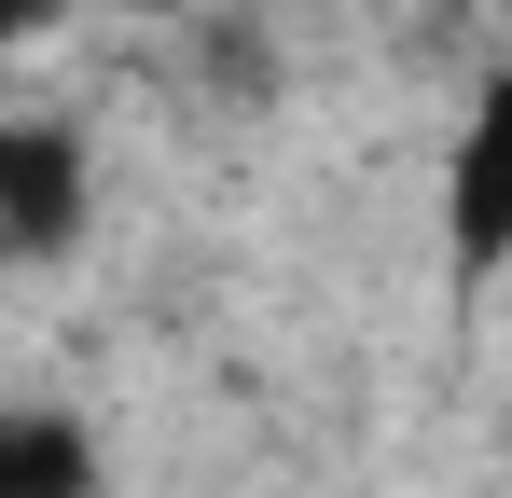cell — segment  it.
Wrapping results in <instances>:
<instances>
[{
    "mask_svg": "<svg viewBox=\"0 0 512 498\" xmlns=\"http://www.w3.org/2000/svg\"><path fill=\"white\" fill-rule=\"evenodd\" d=\"M97 236V139L56 111H0V263H70Z\"/></svg>",
    "mask_w": 512,
    "mask_h": 498,
    "instance_id": "cell-1",
    "label": "cell"
},
{
    "mask_svg": "<svg viewBox=\"0 0 512 498\" xmlns=\"http://www.w3.org/2000/svg\"><path fill=\"white\" fill-rule=\"evenodd\" d=\"M499 166H512V125H499V97L457 125V166H443V222H457V277H485L499 263Z\"/></svg>",
    "mask_w": 512,
    "mask_h": 498,
    "instance_id": "cell-2",
    "label": "cell"
},
{
    "mask_svg": "<svg viewBox=\"0 0 512 498\" xmlns=\"http://www.w3.org/2000/svg\"><path fill=\"white\" fill-rule=\"evenodd\" d=\"M0 498H97V443L70 429V415L0 402Z\"/></svg>",
    "mask_w": 512,
    "mask_h": 498,
    "instance_id": "cell-3",
    "label": "cell"
},
{
    "mask_svg": "<svg viewBox=\"0 0 512 498\" xmlns=\"http://www.w3.org/2000/svg\"><path fill=\"white\" fill-rule=\"evenodd\" d=\"M42 28H70V0H0V56H28Z\"/></svg>",
    "mask_w": 512,
    "mask_h": 498,
    "instance_id": "cell-4",
    "label": "cell"
}]
</instances>
